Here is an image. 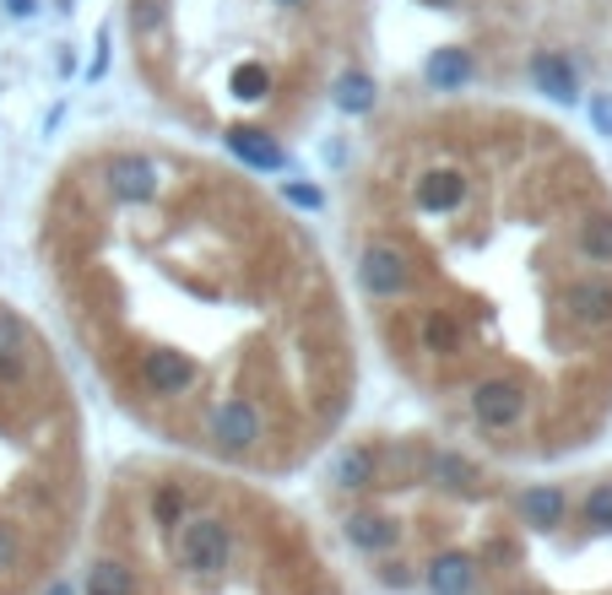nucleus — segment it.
<instances>
[{"label":"nucleus","instance_id":"1","mask_svg":"<svg viewBox=\"0 0 612 595\" xmlns=\"http://www.w3.org/2000/svg\"><path fill=\"white\" fill-rule=\"evenodd\" d=\"M201 434H206V445L217 449V454L244 460V454H255L261 439H266V412L250 396H217L201 412Z\"/></svg>","mask_w":612,"mask_h":595},{"label":"nucleus","instance_id":"2","mask_svg":"<svg viewBox=\"0 0 612 595\" xmlns=\"http://www.w3.org/2000/svg\"><path fill=\"white\" fill-rule=\"evenodd\" d=\"M466 406H471V423H477L482 434H509V428H520V417H526V406H531V390H526L515 374H482V379L471 385Z\"/></svg>","mask_w":612,"mask_h":595},{"label":"nucleus","instance_id":"3","mask_svg":"<svg viewBox=\"0 0 612 595\" xmlns=\"http://www.w3.org/2000/svg\"><path fill=\"white\" fill-rule=\"evenodd\" d=\"M358 282H363V293L380 298V303H401V298L418 293V266H412L407 250H396L391 239H374V244L358 255Z\"/></svg>","mask_w":612,"mask_h":595},{"label":"nucleus","instance_id":"4","mask_svg":"<svg viewBox=\"0 0 612 595\" xmlns=\"http://www.w3.org/2000/svg\"><path fill=\"white\" fill-rule=\"evenodd\" d=\"M179 563L190 574H201V580L223 574L233 563V531H228V520H217V514L184 520V531H179Z\"/></svg>","mask_w":612,"mask_h":595},{"label":"nucleus","instance_id":"5","mask_svg":"<svg viewBox=\"0 0 612 595\" xmlns=\"http://www.w3.org/2000/svg\"><path fill=\"white\" fill-rule=\"evenodd\" d=\"M136 379H142V390H147L153 401H179V396H190V390L201 385V368H195V357L179 352V347H147V352L136 357Z\"/></svg>","mask_w":612,"mask_h":595},{"label":"nucleus","instance_id":"6","mask_svg":"<svg viewBox=\"0 0 612 595\" xmlns=\"http://www.w3.org/2000/svg\"><path fill=\"white\" fill-rule=\"evenodd\" d=\"M98 184L109 190V201L120 206H153L157 190H163V168L142 151H115L104 168H98Z\"/></svg>","mask_w":612,"mask_h":595},{"label":"nucleus","instance_id":"7","mask_svg":"<svg viewBox=\"0 0 612 595\" xmlns=\"http://www.w3.org/2000/svg\"><path fill=\"white\" fill-rule=\"evenodd\" d=\"M466 195H471V179H466V168H456V162H429V168L412 173V206L429 211V217L460 211Z\"/></svg>","mask_w":612,"mask_h":595},{"label":"nucleus","instance_id":"8","mask_svg":"<svg viewBox=\"0 0 612 595\" xmlns=\"http://www.w3.org/2000/svg\"><path fill=\"white\" fill-rule=\"evenodd\" d=\"M559 303H564L569 325H580L591 336L612 330V277H575V282H564Z\"/></svg>","mask_w":612,"mask_h":595},{"label":"nucleus","instance_id":"9","mask_svg":"<svg viewBox=\"0 0 612 595\" xmlns=\"http://www.w3.org/2000/svg\"><path fill=\"white\" fill-rule=\"evenodd\" d=\"M418 341H423V352H429V357H445V363L466 357V347H471L466 319H460L456 308H440V303L418 314Z\"/></svg>","mask_w":612,"mask_h":595},{"label":"nucleus","instance_id":"10","mask_svg":"<svg viewBox=\"0 0 612 595\" xmlns=\"http://www.w3.org/2000/svg\"><path fill=\"white\" fill-rule=\"evenodd\" d=\"M526 71H531L537 93H548L553 104H575V98H580V71L569 65V54H559V49H537Z\"/></svg>","mask_w":612,"mask_h":595},{"label":"nucleus","instance_id":"11","mask_svg":"<svg viewBox=\"0 0 612 595\" xmlns=\"http://www.w3.org/2000/svg\"><path fill=\"white\" fill-rule=\"evenodd\" d=\"M223 147L233 151L244 168H255V173H272V168L288 162V151L277 147V136H266V131H255V125H228V131H223Z\"/></svg>","mask_w":612,"mask_h":595},{"label":"nucleus","instance_id":"12","mask_svg":"<svg viewBox=\"0 0 612 595\" xmlns=\"http://www.w3.org/2000/svg\"><path fill=\"white\" fill-rule=\"evenodd\" d=\"M515 509H520V520H526L531 531H559L564 514H569V493L553 487V482H537V487H526V493L515 498Z\"/></svg>","mask_w":612,"mask_h":595},{"label":"nucleus","instance_id":"13","mask_svg":"<svg viewBox=\"0 0 612 595\" xmlns=\"http://www.w3.org/2000/svg\"><path fill=\"white\" fill-rule=\"evenodd\" d=\"M423 585H429V595H471L477 591V558H466V552H440V558L423 569Z\"/></svg>","mask_w":612,"mask_h":595},{"label":"nucleus","instance_id":"14","mask_svg":"<svg viewBox=\"0 0 612 595\" xmlns=\"http://www.w3.org/2000/svg\"><path fill=\"white\" fill-rule=\"evenodd\" d=\"M471 76H477V60H471L466 49H456V44H451V49H434L429 65H423V82H429L434 93H460Z\"/></svg>","mask_w":612,"mask_h":595},{"label":"nucleus","instance_id":"15","mask_svg":"<svg viewBox=\"0 0 612 595\" xmlns=\"http://www.w3.org/2000/svg\"><path fill=\"white\" fill-rule=\"evenodd\" d=\"M423 476L440 482V487H451V493H477V487H482V471H477L466 454H456V449H429Z\"/></svg>","mask_w":612,"mask_h":595},{"label":"nucleus","instance_id":"16","mask_svg":"<svg viewBox=\"0 0 612 595\" xmlns=\"http://www.w3.org/2000/svg\"><path fill=\"white\" fill-rule=\"evenodd\" d=\"M575 255L591 266H612V211H586L575 222Z\"/></svg>","mask_w":612,"mask_h":595},{"label":"nucleus","instance_id":"17","mask_svg":"<svg viewBox=\"0 0 612 595\" xmlns=\"http://www.w3.org/2000/svg\"><path fill=\"white\" fill-rule=\"evenodd\" d=\"M341 531H347V542H352L358 552H391L396 536H401V525L385 520V514H352Z\"/></svg>","mask_w":612,"mask_h":595},{"label":"nucleus","instance_id":"18","mask_svg":"<svg viewBox=\"0 0 612 595\" xmlns=\"http://www.w3.org/2000/svg\"><path fill=\"white\" fill-rule=\"evenodd\" d=\"M38 368V352H33V336H16L0 347V390H22Z\"/></svg>","mask_w":612,"mask_h":595},{"label":"nucleus","instance_id":"19","mask_svg":"<svg viewBox=\"0 0 612 595\" xmlns=\"http://www.w3.org/2000/svg\"><path fill=\"white\" fill-rule=\"evenodd\" d=\"M331 98H336L341 114H369L374 98H380V87H374V76H363V71H341L336 87H331Z\"/></svg>","mask_w":612,"mask_h":595},{"label":"nucleus","instance_id":"20","mask_svg":"<svg viewBox=\"0 0 612 595\" xmlns=\"http://www.w3.org/2000/svg\"><path fill=\"white\" fill-rule=\"evenodd\" d=\"M331 482L336 487H374V449L369 445H352V449H341L336 454V465H331Z\"/></svg>","mask_w":612,"mask_h":595},{"label":"nucleus","instance_id":"21","mask_svg":"<svg viewBox=\"0 0 612 595\" xmlns=\"http://www.w3.org/2000/svg\"><path fill=\"white\" fill-rule=\"evenodd\" d=\"M87 595H136V574L120 558H98L87 569Z\"/></svg>","mask_w":612,"mask_h":595},{"label":"nucleus","instance_id":"22","mask_svg":"<svg viewBox=\"0 0 612 595\" xmlns=\"http://www.w3.org/2000/svg\"><path fill=\"white\" fill-rule=\"evenodd\" d=\"M184 514H190V493L179 487V482H157V493H153V520L157 525H184Z\"/></svg>","mask_w":612,"mask_h":595},{"label":"nucleus","instance_id":"23","mask_svg":"<svg viewBox=\"0 0 612 595\" xmlns=\"http://www.w3.org/2000/svg\"><path fill=\"white\" fill-rule=\"evenodd\" d=\"M228 87H233L239 98H250V104H255V98H266V93H272V71H266L261 60H244V65H233Z\"/></svg>","mask_w":612,"mask_h":595},{"label":"nucleus","instance_id":"24","mask_svg":"<svg viewBox=\"0 0 612 595\" xmlns=\"http://www.w3.org/2000/svg\"><path fill=\"white\" fill-rule=\"evenodd\" d=\"M125 16H131L136 38H157V33L168 27V0H131Z\"/></svg>","mask_w":612,"mask_h":595},{"label":"nucleus","instance_id":"25","mask_svg":"<svg viewBox=\"0 0 612 595\" xmlns=\"http://www.w3.org/2000/svg\"><path fill=\"white\" fill-rule=\"evenodd\" d=\"M580 514H586V525H591V531H612V482H597V487L586 493Z\"/></svg>","mask_w":612,"mask_h":595},{"label":"nucleus","instance_id":"26","mask_svg":"<svg viewBox=\"0 0 612 595\" xmlns=\"http://www.w3.org/2000/svg\"><path fill=\"white\" fill-rule=\"evenodd\" d=\"M16 569H22V536H16L11 520H0V580L16 574Z\"/></svg>","mask_w":612,"mask_h":595},{"label":"nucleus","instance_id":"27","mask_svg":"<svg viewBox=\"0 0 612 595\" xmlns=\"http://www.w3.org/2000/svg\"><path fill=\"white\" fill-rule=\"evenodd\" d=\"M283 195H288L293 206H304V211H320V206H325L320 184H299V179H288V184H283Z\"/></svg>","mask_w":612,"mask_h":595},{"label":"nucleus","instance_id":"28","mask_svg":"<svg viewBox=\"0 0 612 595\" xmlns=\"http://www.w3.org/2000/svg\"><path fill=\"white\" fill-rule=\"evenodd\" d=\"M591 125H597V136H612V93L591 98Z\"/></svg>","mask_w":612,"mask_h":595},{"label":"nucleus","instance_id":"29","mask_svg":"<svg viewBox=\"0 0 612 595\" xmlns=\"http://www.w3.org/2000/svg\"><path fill=\"white\" fill-rule=\"evenodd\" d=\"M16 336H27L22 314H16V308H0V347H5V341H16Z\"/></svg>","mask_w":612,"mask_h":595},{"label":"nucleus","instance_id":"30","mask_svg":"<svg viewBox=\"0 0 612 595\" xmlns=\"http://www.w3.org/2000/svg\"><path fill=\"white\" fill-rule=\"evenodd\" d=\"M380 580H385V585H396V591H407V585H412V569H407V563H385V569H380Z\"/></svg>","mask_w":612,"mask_h":595},{"label":"nucleus","instance_id":"31","mask_svg":"<svg viewBox=\"0 0 612 595\" xmlns=\"http://www.w3.org/2000/svg\"><path fill=\"white\" fill-rule=\"evenodd\" d=\"M0 5H5L11 16H33V11H38V0H0Z\"/></svg>","mask_w":612,"mask_h":595},{"label":"nucleus","instance_id":"32","mask_svg":"<svg viewBox=\"0 0 612 595\" xmlns=\"http://www.w3.org/2000/svg\"><path fill=\"white\" fill-rule=\"evenodd\" d=\"M429 5H460V0H429Z\"/></svg>","mask_w":612,"mask_h":595},{"label":"nucleus","instance_id":"33","mask_svg":"<svg viewBox=\"0 0 612 595\" xmlns=\"http://www.w3.org/2000/svg\"><path fill=\"white\" fill-rule=\"evenodd\" d=\"M49 595H71V591H65V585H55V591H49Z\"/></svg>","mask_w":612,"mask_h":595},{"label":"nucleus","instance_id":"34","mask_svg":"<svg viewBox=\"0 0 612 595\" xmlns=\"http://www.w3.org/2000/svg\"><path fill=\"white\" fill-rule=\"evenodd\" d=\"M277 5H304V0H277Z\"/></svg>","mask_w":612,"mask_h":595}]
</instances>
